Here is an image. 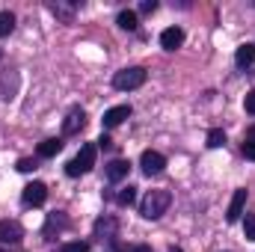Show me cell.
<instances>
[{
    "instance_id": "cell-15",
    "label": "cell",
    "mask_w": 255,
    "mask_h": 252,
    "mask_svg": "<svg viewBox=\"0 0 255 252\" xmlns=\"http://www.w3.org/2000/svg\"><path fill=\"white\" fill-rule=\"evenodd\" d=\"M220 145H226V130L223 127L208 130V148H220Z\"/></svg>"
},
{
    "instance_id": "cell-20",
    "label": "cell",
    "mask_w": 255,
    "mask_h": 252,
    "mask_svg": "<svg viewBox=\"0 0 255 252\" xmlns=\"http://www.w3.org/2000/svg\"><path fill=\"white\" fill-rule=\"evenodd\" d=\"M60 250L63 252H89V244L86 241H71V244H63Z\"/></svg>"
},
{
    "instance_id": "cell-29",
    "label": "cell",
    "mask_w": 255,
    "mask_h": 252,
    "mask_svg": "<svg viewBox=\"0 0 255 252\" xmlns=\"http://www.w3.org/2000/svg\"><path fill=\"white\" fill-rule=\"evenodd\" d=\"M169 252H181V250H175V247H172V250H169Z\"/></svg>"
},
{
    "instance_id": "cell-13",
    "label": "cell",
    "mask_w": 255,
    "mask_h": 252,
    "mask_svg": "<svg viewBox=\"0 0 255 252\" xmlns=\"http://www.w3.org/2000/svg\"><path fill=\"white\" fill-rule=\"evenodd\" d=\"M63 151V139H45L39 142V157H57Z\"/></svg>"
},
{
    "instance_id": "cell-31",
    "label": "cell",
    "mask_w": 255,
    "mask_h": 252,
    "mask_svg": "<svg viewBox=\"0 0 255 252\" xmlns=\"http://www.w3.org/2000/svg\"><path fill=\"white\" fill-rule=\"evenodd\" d=\"M0 57H3V54H0Z\"/></svg>"
},
{
    "instance_id": "cell-7",
    "label": "cell",
    "mask_w": 255,
    "mask_h": 252,
    "mask_svg": "<svg viewBox=\"0 0 255 252\" xmlns=\"http://www.w3.org/2000/svg\"><path fill=\"white\" fill-rule=\"evenodd\" d=\"M184 45V30L181 27H166L163 33H160V48L163 51H175V48H181Z\"/></svg>"
},
{
    "instance_id": "cell-12",
    "label": "cell",
    "mask_w": 255,
    "mask_h": 252,
    "mask_svg": "<svg viewBox=\"0 0 255 252\" xmlns=\"http://www.w3.org/2000/svg\"><path fill=\"white\" fill-rule=\"evenodd\" d=\"M128 169H130L128 160H113V163L107 166V178H110V181H122L128 175Z\"/></svg>"
},
{
    "instance_id": "cell-27",
    "label": "cell",
    "mask_w": 255,
    "mask_h": 252,
    "mask_svg": "<svg viewBox=\"0 0 255 252\" xmlns=\"http://www.w3.org/2000/svg\"><path fill=\"white\" fill-rule=\"evenodd\" d=\"M122 252H151L148 247H128V250H122Z\"/></svg>"
},
{
    "instance_id": "cell-10",
    "label": "cell",
    "mask_w": 255,
    "mask_h": 252,
    "mask_svg": "<svg viewBox=\"0 0 255 252\" xmlns=\"http://www.w3.org/2000/svg\"><path fill=\"white\" fill-rule=\"evenodd\" d=\"M244 205H247V190H235L226 220H229V223H238V220H241V214H244Z\"/></svg>"
},
{
    "instance_id": "cell-16",
    "label": "cell",
    "mask_w": 255,
    "mask_h": 252,
    "mask_svg": "<svg viewBox=\"0 0 255 252\" xmlns=\"http://www.w3.org/2000/svg\"><path fill=\"white\" fill-rule=\"evenodd\" d=\"M12 30H15V15L12 12H0V39L9 36Z\"/></svg>"
},
{
    "instance_id": "cell-5",
    "label": "cell",
    "mask_w": 255,
    "mask_h": 252,
    "mask_svg": "<svg viewBox=\"0 0 255 252\" xmlns=\"http://www.w3.org/2000/svg\"><path fill=\"white\" fill-rule=\"evenodd\" d=\"M21 199H24V205L39 208V205H45V199H48V187H45L42 181H33V184H27V187H24Z\"/></svg>"
},
{
    "instance_id": "cell-6",
    "label": "cell",
    "mask_w": 255,
    "mask_h": 252,
    "mask_svg": "<svg viewBox=\"0 0 255 252\" xmlns=\"http://www.w3.org/2000/svg\"><path fill=\"white\" fill-rule=\"evenodd\" d=\"M21 238H24L21 223H15V220H0V244H18Z\"/></svg>"
},
{
    "instance_id": "cell-30",
    "label": "cell",
    "mask_w": 255,
    "mask_h": 252,
    "mask_svg": "<svg viewBox=\"0 0 255 252\" xmlns=\"http://www.w3.org/2000/svg\"><path fill=\"white\" fill-rule=\"evenodd\" d=\"M0 252H6V250H0Z\"/></svg>"
},
{
    "instance_id": "cell-24",
    "label": "cell",
    "mask_w": 255,
    "mask_h": 252,
    "mask_svg": "<svg viewBox=\"0 0 255 252\" xmlns=\"http://www.w3.org/2000/svg\"><path fill=\"white\" fill-rule=\"evenodd\" d=\"M244 110H247L250 116H255V89L247 95V98H244Z\"/></svg>"
},
{
    "instance_id": "cell-26",
    "label": "cell",
    "mask_w": 255,
    "mask_h": 252,
    "mask_svg": "<svg viewBox=\"0 0 255 252\" xmlns=\"http://www.w3.org/2000/svg\"><path fill=\"white\" fill-rule=\"evenodd\" d=\"M98 145H101V148H110V145H113V139H110L107 133H101V139H98Z\"/></svg>"
},
{
    "instance_id": "cell-14",
    "label": "cell",
    "mask_w": 255,
    "mask_h": 252,
    "mask_svg": "<svg viewBox=\"0 0 255 252\" xmlns=\"http://www.w3.org/2000/svg\"><path fill=\"white\" fill-rule=\"evenodd\" d=\"M95 235H104V238H116V220H110V217H101L98 223H95Z\"/></svg>"
},
{
    "instance_id": "cell-21",
    "label": "cell",
    "mask_w": 255,
    "mask_h": 252,
    "mask_svg": "<svg viewBox=\"0 0 255 252\" xmlns=\"http://www.w3.org/2000/svg\"><path fill=\"white\" fill-rule=\"evenodd\" d=\"M33 169H39V163L33 157H21L18 160V172H33Z\"/></svg>"
},
{
    "instance_id": "cell-2",
    "label": "cell",
    "mask_w": 255,
    "mask_h": 252,
    "mask_svg": "<svg viewBox=\"0 0 255 252\" xmlns=\"http://www.w3.org/2000/svg\"><path fill=\"white\" fill-rule=\"evenodd\" d=\"M92 166H95V145H92V142H86V145L77 151V157H71V160L65 163V175L77 178V175L89 172Z\"/></svg>"
},
{
    "instance_id": "cell-17",
    "label": "cell",
    "mask_w": 255,
    "mask_h": 252,
    "mask_svg": "<svg viewBox=\"0 0 255 252\" xmlns=\"http://www.w3.org/2000/svg\"><path fill=\"white\" fill-rule=\"evenodd\" d=\"M116 202H119L122 208H130V205L136 202V187H125V190H119V196H116Z\"/></svg>"
},
{
    "instance_id": "cell-25",
    "label": "cell",
    "mask_w": 255,
    "mask_h": 252,
    "mask_svg": "<svg viewBox=\"0 0 255 252\" xmlns=\"http://www.w3.org/2000/svg\"><path fill=\"white\" fill-rule=\"evenodd\" d=\"M154 9H157V0H142V3H139V12H142V15H151Z\"/></svg>"
},
{
    "instance_id": "cell-1",
    "label": "cell",
    "mask_w": 255,
    "mask_h": 252,
    "mask_svg": "<svg viewBox=\"0 0 255 252\" xmlns=\"http://www.w3.org/2000/svg\"><path fill=\"white\" fill-rule=\"evenodd\" d=\"M169 202H172V193H169V190H148V196H145L142 205H139V214H142L145 220H157V217L166 214Z\"/></svg>"
},
{
    "instance_id": "cell-11",
    "label": "cell",
    "mask_w": 255,
    "mask_h": 252,
    "mask_svg": "<svg viewBox=\"0 0 255 252\" xmlns=\"http://www.w3.org/2000/svg\"><path fill=\"white\" fill-rule=\"evenodd\" d=\"M235 63L241 65V68L253 65L255 63V45H241V48L235 51Z\"/></svg>"
},
{
    "instance_id": "cell-8",
    "label": "cell",
    "mask_w": 255,
    "mask_h": 252,
    "mask_svg": "<svg viewBox=\"0 0 255 252\" xmlns=\"http://www.w3.org/2000/svg\"><path fill=\"white\" fill-rule=\"evenodd\" d=\"M86 127V113L83 110H71L68 116H65V122H63V130H65V136H74V133H80Z\"/></svg>"
},
{
    "instance_id": "cell-4",
    "label": "cell",
    "mask_w": 255,
    "mask_h": 252,
    "mask_svg": "<svg viewBox=\"0 0 255 252\" xmlns=\"http://www.w3.org/2000/svg\"><path fill=\"white\" fill-rule=\"evenodd\" d=\"M139 166H142V172L145 175H160L163 172V166H166V157L160 154V151H142V157H139Z\"/></svg>"
},
{
    "instance_id": "cell-3",
    "label": "cell",
    "mask_w": 255,
    "mask_h": 252,
    "mask_svg": "<svg viewBox=\"0 0 255 252\" xmlns=\"http://www.w3.org/2000/svg\"><path fill=\"white\" fill-rule=\"evenodd\" d=\"M142 83H145V68H139V65H133V68H122V71H116V77H113V86L122 89V92L139 89Z\"/></svg>"
},
{
    "instance_id": "cell-28",
    "label": "cell",
    "mask_w": 255,
    "mask_h": 252,
    "mask_svg": "<svg viewBox=\"0 0 255 252\" xmlns=\"http://www.w3.org/2000/svg\"><path fill=\"white\" fill-rule=\"evenodd\" d=\"M247 139H255V127H250V133H247Z\"/></svg>"
},
{
    "instance_id": "cell-9",
    "label": "cell",
    "mask_w": 255,
    "mask_h": 252,
    "mask_svg": "<svg viewBox=\"0 0 255 252\" xmlns=\"http://www.w3.org/2000/svg\"><path fill=\"white\" fill-rule=\"evenodd\" d=\"M128 116H130V104H119V107H110L101 122H104V127H116V125H122Z\"/></svg>"
},
{
    "instance_id": "cell-19",
    "label": "cell",
    "mask_w": 255,
    "mask_h": 252,
    "mask_svg": "<svg viewBox=\"0 0 255 252\" xmlns=\"http://www.w3.org/2000/svg\"><path fill=\"white\" fill-rule=\"evenodd\" d=\"M119 27L122 30H136V12H130V9L119 12Z\"/></svg>"
},
{
    "instance_id": "cell-22",
    "label": "cell",
    "mask_w": 255,
    "mask_h": 252,
    "mask_svg": "<svg viewBox=\"0 0 255 252\" xmlns=\"http://www.w3.org/2000/svg\"><path fill=\"white\" fill-rule=\"evenodd\" d=\"M244 235H247V241H255V217L244 220Z\"/></svg>"
},
{
    "instance_id": "cell-23",
    "label": "cell",
    "mask_w": 255,
    "mask_h": 252,
    "mask_svg": "<svg viewBox=\"0 0 255 252\" xmlns=\"http://www.w3.org/2000/svg\"><path fill=\"white\" fill-rule=\"evenodd\" d=\"M241 151H244L247 160H255V139H247V142L241 145Z\"/></svg>"
},
{
    "instance_id": "cell-18",
    "label": "cell",
    "mask_w": 255,
    "mask_h": 252,
    "mask_svg": "<svg viewBox=\"0 0 255 252\" xmlns=\"http://www.w3.org/2000/svg\"><path fill=\"white\" fill-rule=\"evenodd\" d=\"M51 12H54L57 18H63V21H71V15H74V3H71V6H65V3H51Z\"/></svg>"
}]
</instances>
